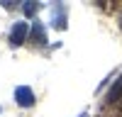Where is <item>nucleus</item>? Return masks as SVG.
<instances>
[{"label": "nucleus", "instance_id": "f257e3e1", "mask_svg": "<svg viewBox=\"0 0 122 117\" xmlns=\"http://www.w3.org/2000/svg\"><path fill=\"white\" fill-rule=\"evenodd\" d=\"M27 34H29V24H27V22H15L12 29H10V44H12V46L25 44Z\"/></svg>", "mask_w": 122, "mask_h": 117}, {"label": "nucleus", "instance_id": "39448f33", "mask_svg": "<svg viewBox=\"0 0 122 117\" xmlns=\"http://www.w3.org/2000/svg\"><path fill=\"white\" fill-rule=\"evenodd\" d=\"M32 39H34V44H46V29L42 27V22L32 24Z\"/></svg>", "mask_w": 122, "mask_h": 117}, {"label": "nucleus", "instance_id": "6e6552de", "mask_svg": "<svg viewBox=\"0 0 122 117\" xmlns=\"http://www.w3.org/2000/svg\"><path fill=\"white\" fill-rule=\"evenodd\" d=\"M120 27H122V17H120Z\"/></svg>", "mask_w": 122, "mask_h": 117}, {"label": "nucleus", "instance_id": "423d86ee", "mask_svg": "<svg viewBox=\"0 0 122 117\" xmlns=\"http://www.w3.org/2000/svg\"><path fill=\"white\" fill-rule=\"evenodd\" d=\"M22 10H25V15H34V12H37V3H32V0H29V3L22 5Z\"/></svg>", "mask_w": 122, "mask_h": 117}, {"label": "nucleus", "instance_id": "0eeeda50", "mask_svg": "<svg viewBox=\"0 0 122 117\" xmlns=\"http://www.w3.org/2000/svg\"><path fill=\"white\" fill-rule=\"evenodd\" d=\"M78 117H88V115H86V112H83V115H78Z\"/></svg>", "mask_w": 122, "mask_h": 117}, {"label": "nucleus", "instance_id": "7ed1b4c3", "mask_svg": "<svg viewBox=\"0 0 122 117\" xmlns=\"http://www.w3.org/2000/svg\"><path fill=\"white\" fill-rule=\"evenodd\" d=\"M51 24L59 27V29L66 27V5H56L51 10Z\"/></svg>", "mask_w": 122, "mask_h": 117}, {"label": "nucleus", "instance_id": "f03ea898", "mask_svg": "<svg viewBox=\"0 0 122 117\" xmlns=\"http://www.w3.org/2000/svg\"><path fill=\"white\" fill-rule=\"evenodd\" d=\"M15 102H17L20 107H32V105H34V93H32V88L20 85L17 90H15Z\"/></svg>", "mask_w": 122, "mask_h": 117}, {"label": "nucleus", "instance_id": "20e7f679", "mask_svg": "<svg viewBox=\"0 0 122 117\" xmlns=\"http://www.w3.org/2000/svg\"><path fill=\"white\" fill-rule=\"evenodd\" d=\"M122 100V76L115 81V85L110 88V93H107V102L110 105H115V102H120Z\"/></svg>", "mask_w": 122, "mask_h": 117}]
</instances>
